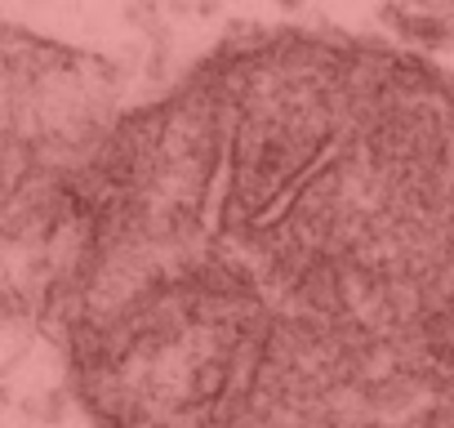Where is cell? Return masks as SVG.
Listing matches in <instances>:
<instances>
[{
    "mask_svg": "<svg viewBox=\"0 0 454 428\" xmlns=\"http://www.w3.org/2000/svg\"><path fill=\"white\" fill-rule=\"evenodd\" d=\"M94 107L10 116L50 178L54 299L98 428H454V76L352 32L254 28Z\"/></svg>",
    "mask_w": 454,
    "mask_h": 428,
    "instance_id": "cell-1",
    "label": "cell"
}]
</instances>
